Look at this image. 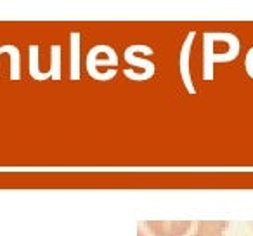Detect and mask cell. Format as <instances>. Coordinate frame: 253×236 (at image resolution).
Segmentation results:
<instances>
[{"mask_svg":"<svg viewBox=\"0 0 253 236\" xmlns=\"http://www.w3.org/2000/svg\"><path fill=\"white\" fill-rule=\"evenodd\" d=\"M194 37H196V32H194V30H191V32L187 33L186 40H184L182 49H180V57H179L180 77H182L184 87L187 89V92H189V94H196L193 78H191V68H189V54H191V47H193Z\"/></svg>","mask_w":253,"mask_h":236,"instance_id":"obj_2","label":"cell"},{"mask_svg":"<svg viewBox=\"0 0 253 236\" xmlns=\"http://www.w3.org/2000/svg\"><path fill=\"white\" fill-rule=\"evenodd\" d=\"M71 39H73V73H71V78H78V47H80L78 39H80V35L73 33Z\"/></svg>","mask_w":253,"mask_h":236,"instance_id":"obj_5","label":"cell"},{"mask_svg":"<svg viewBox=\"0 0 253 236\" xmlns=\"http://www.w3.org/2000/svg\"><path fill=\"white\" fill-rule=\"evenodd\" d=\"M205 50H203V78L213 80V64L234 61L241 49L238 37L232 33H205Z\"/></svg>","mask_w":253,"mask_h":236,"instance_id":"obj_1","label":"cell"},{"mask_svg":"<svg viewBox=\"0 0 253 236\" xmlns=\"http://www.w3.org/2000/svg\"><path fill=\"white\" fill-rule=\"evenodd\" d=\"M137 50H142L144 54H153V49H149L148 46H132L130 49H126V50H125V59L128 61L130 64H135V66L146 68V71H148L149 75H153V71H155V64H153L151 61L135 59V57H134V52H137Z\"/></svg>","mask_w":253,"mask_h":236,"instance_id":"obj_4","label":"cell"},{"mask_svg":"<svg viewBox=\"0 0 253 236\" xmlns=\"http://www.w3.org/2000/svg\"><path fill=\"white\" fill-rule=\"evenodd\" d=\"M227 229V222L224 221H205L198 224L194 236H222Z\"/></svg>","mask_w":253,"mask_h":236,"instance_id":"obj_3","label":"cell"}]
</instances>
